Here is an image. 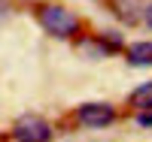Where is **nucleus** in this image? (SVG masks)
Segmentation results:
<instances>
[{
  "instance_id": "5",
  "label": "nucleus",
  "mask_w": 152,
  "mask_h": 142,
  "mask_svg": "<svg viewBox=\"0 0 152 142\" xmlns=\"http://www.w3.org/2000/svg\"><path fill=\"white\" fill-rule=\"evenodd\" d=\"M131 106H134L137 112L152 109V82H143L140 88H134V94H131Z\"/></svg>"
},
{
  "instance_id": "4",
  "label": "nucleus",
  "mask_w": 152,
  "mask_h": 142,
  "mask_svg": "<svg viewBox=\"0 0 152 142\" xmlns=\"http://www.w3.org/2000/svg\"><path fill=\"white\" fill-rule=\"evenodd\" d=\"M128 61L137 67H149L152 63V43H131L128 45Z\"/></svg>"
},
{
  "instance_id": "8",
  "label": "nucleus",
  "mask_w": 152,
  "mask_h": 142,
  "mask_svg": "<svg viewBox=\"0 0 152 142\" xmlns=\"http://www.w3.org/2000/svg\"><path fill=\"white\" fill-rule=\"evenodd\" d=\"M146 24H149V27H152V3L146 6Z\"/></svg>"
},
{
  "instance_id": "1",
  "label": "nucleus",
  "mask_w": 152,
  "mask_h": 142,
  "mask_svg": "<svg viewBox=\"0 0 152 142\" xmlns=\"http://www.w3.org/2000/svg\"><path fill=\"white\" fill-rule=\"evenodd\" d=\"M40 24H43L46 33L58 36V40H70V36L79 33V18H76L70 9L55 6V3H49V6L40 9Z\"/></svg>"
},
{
  "instance_id": "6",
  "label": "nucleus",
  "mask_w": 152,
  "mask_h": 142,
  "mask_svg": "<svg viewBox=\"0 0 152 142\" xmlns=\"http://www.w3.org/2000/svg\"><path fill=\"white\" fill-rule=\"evenodd\" d=\"M116 6H119L116 12H119V15L128 21V24H134V21H137V9H131V6H134V0H128V3H125V0H116Z\"/></svg>"
},
{
  "instance_id": "3",
  "label": "nucleus",
  "mask_w": 152,
  "mask_h": 142,
  "mask_svg": "<svg viewBox=\"0 0 152 142\" xmlns=\"http://www.w3.org/2000/svg\"><path fill=\"white\" fill-rule=\"evenodd\" d=\"M76 115H79V124L85 127H107L116 118V109L110 103H85V106H79Z\"/></svg>"
},
{
  "instance_id": "2",
  "label": "nucleus",
  "mask_w": 152,
  "mask_h": 142,
  "mask_svg": "<svg viewBox=\"0 0 152 142\" xmlns=\"http://www.w3.org/2000/svg\"><path fill=\"white\" fill-rule=\"evenodd\" d=\"M12 139H18V142H49L52 139V124L43 121L40 115H24L12 127Z\"/></svg>"
},
{
  "instance_id": "7",
  "label": "nucleus",
  "mask_w": 152,
  "mask_h": 142,
  "mask_svg": "<svg viewBox=\"0 0 152 142\" xmlns=\"http://www.w3.org/2000/svg\"><path fill=\"white\" fill-rule=\"evenodd\" d=\"M137 124L140 127H152V109H143L140 115H137Z\"/></svg>"
}]
</instances>
